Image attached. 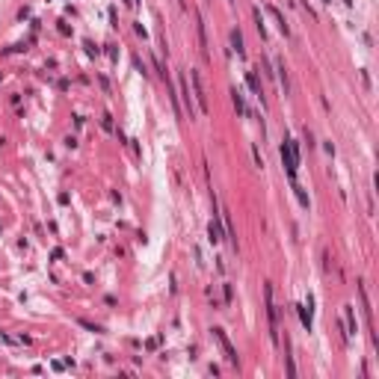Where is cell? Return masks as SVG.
<instances>
[{
	"instance_id": "obj_1",
	"label": "cell",
	"mask_w": 379,
	"mask_h": 379,
	"mask_svg": "<svg viewBox=\"0 0 379 379\" xmlns=\"http://www.w3.org/2000/svg\"><path fill=\"white\" fill-rule=\"evenodd\" d=\"M190 77H193V89H196L198 113H208V95H205V86H202V77H198V71H193Z\"/></svg>"
},
{
	"instance_id": "obj_2",
	"label": "cell",
	"mask_w": 379,
	"mask_h": 379,
	"mask_svg": "<svg viewBox=\"0 0 379 379\" xmlns=\"http://www.w3.org/2000/svg\"><path fill=\"white\" fill-rule=\"evenodd\" d=\"M213 335L219 338V344H222V350H225V355H228V362H231V365H237V352H234V347H231V341L225 338V332H222V329H213Z\"/></svg>"
},
{
	"instance_id": "obj_3",
	"label": "cell",
	"mask_w": 379,
	"mask_h": 379,
	"mask_svg": "<svg viewBox=\"0 0 379 379\" xmlns=\"http://www.w3.org/2000/svg\"><path fill=\"white\" fill-rule=\"evenodd\" d=\"M267 314H270V329H273V341H279V335H276V308H273V287H267Z\"/></svg>"
},
{
	"instance_id": "obj_4",
	"label": "cell",
	"mask_w": 379,
	"mask_h": 379,
	"mask_svg": "<svg viewBox=\"0 0 379 379\" xmlns=\"http://www.w3.org/2000/svg\"><path fill=\"white\" fill-rule=\"evenodd\" d=\"M181 95H184V107L190 113V119H196V107H193V101H190V89H187V77H181Z\"/></svg>"
},
{
	"instance_id": "obj_5",
	"label": "cell",
	"mask_w": 379,
	"mask_h": 379,
	"mask_svg": "<svg viewBox=\"0 0 379 379\" xmlns=\"http://www.w3.org/2000/svg\"><path fill=\"white\" fill-rule=\"evenodd\" d=\"M231 44H234V48H237V54H243V36H240L237 30H234V33H231Z\"/></svg>"
},
{
	"instance_id": "obj_6",
	"label": "cell",
	"mask_w": 379,
	"mask_h": 379,
	"mask_svg": "<svg viewBox=\"0 0 379 379\" xmlns=\"http://www.w3.org/2000/svg\"><path fill=\"white\" fill-rule=\"evenodd\" d=\"M249 86H252V92H255V95L261 98V83H258V77H255L252 71H249Z\"/></svg>"
}]
</instances>
